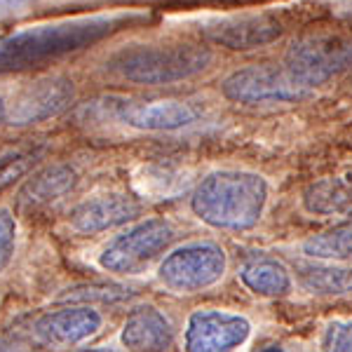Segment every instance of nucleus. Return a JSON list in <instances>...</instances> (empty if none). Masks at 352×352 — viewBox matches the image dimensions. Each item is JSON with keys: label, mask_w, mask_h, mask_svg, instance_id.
I'll return each instance as SVG.
<instances>
[{"label": "nucleus", "mask_w": 352, "mask_h": 352, "mask_svg": "<svg viewBox=\"0 0 352 352\" xmlns=\"http://www.w3.org/2000/svg\"><path fill=\"white\" fill-rule=\"evenodd\" d=\"M268 204V181L261 174L221 169L197 184L190 209L202 223L217 230L244 232L258 226Z\"/></svg>", "instance_id": "1"}, {"label": "nucleus", "mask_w": 352, "mask_h": 352, "mask_svg": "<svg viewBox=\"0 0 352 352\" xmlns=\"http://www.w3.org/2000/svg\"><path fill=\"white\" fill-rule=\"evenodd\" d=\"M113 28H116V21L109 16H92V19L33 26L12 36H3L0 38V73L21 71V68L38 66L43 61L59 59L68 52H76L106 38L113 33Z\"/></svg>", "instance_id": "2"}, {"label": "nucleus", "mask_w": 352, "mask_h": 352, "mask_svg": "<svg viewBox=\"0 0 352 352\" xmlns=\"http://www.w3.org/2000/svg\"><path fill=\"white\" fill-rule=\"evenodd\" d=\"M212 52L200 45H136L122 50L106 66L136 85H169L202 73Z\"/></svg>", "instance_id": "3"}, {"label": "nucleus", "mask_w": 352, "mask_h": 352, "mask_svg": "<svg viewBox=\"0 0 352 352\" xmlns=\"http://www.w3.org/2000/svg\"><path fill=\"white\" fill-rule=\"evenodd\" d=\"M228 268L223 247L209 240L181 244L162 258L157 280L172 294H197L219 285Z\"/></svg>", "instance_id": "4"}, {"label": "nucleus", "mask_w": 352, "mask_h": 352, "mask_svg": "<svg viewBox=\"0 0 352 352\" xmlns=\"http://www.w3.org/2000/svg\"><path fill=\"white\" fill-rule=\"evenodd\" d=\"M176 228L167 219H146L129 226L101 249L99 265L113 275H139L172 247Z\"/></svg>", "instance_id": "5"}, {"label": "nucleus", "mask_w": 352, "mask_h": 352, "mask_svg": "<svg viewBox=\"0 0 352 352\" xmlns=\"http://www.w3.org/2000/svg\"><path fill=\"white\" fill-rule=\"evenodd\" d=\"M221 92L226 99L244 106H272L294 104L305 99L312 89L296 80L287 66L275 64H252L230 73L221 82Z\"/></svg>", "instance_id": "6"}, {"label": "nucleus", "mask_w": 352, "mask_h": 352, "mask_svg": "<svg viewBox=\"0 0 352 352\" xmlns=\"http://www.w3.org/2000/svg\"><path fill=\"white\" fill-rule=\"evenodd\" d=\"M285 66L312 89L352 66V43L338 36H303L289 45Z\"/></svg>", "instance_id": "7"}, {"label": "nucleus", "mask_w": 352, "mask_h": 352, "mask_svg": "<svg viewBox=\"0 0 352 352\" xmlns=\"http://www.w3.org/2000/svg\"><path fill=\"white\" fill-rule=\"evenodd\" d=\"M252 336L244 315L217 308L195 310L184 329V352H237Z\"/></svg>", "instance_id": "8"}, {"label": "nucleus", "mask_w": 352, "mask_h": 352, "mask_svg": "<svg viewBox=\"0 0 352 352\" xmlns=\"http://www.w3.org/2000/svg\"><path fill=\"white\" fill-rule=\"evenodd\" d=\"M101 327H104V317L99 310L89 305H71V308L45 312L38 317L33 324V336L47 348L61 350L92 338Z\"/></svg>", "instance_id": "9"}, {"label": "nucleus", "mask_w": 352, "mask_h": 352, "mask_svg": "<svg viewBox=\"0 0 352 352\" xmlns=\"http://www.w3.org/2000/svg\"><path fill=\"white\" fill-rule=\"evenodd\" d=\"M76 96V87L64 76L43 78L31 85H26L19 94L14 96L12 109L8 113L10 124H33L43 122L47 118L59 116L68 109V104Z\"/></svg>", "instance_id": "10"}, {"label": "nucleus", "mask_w": 352, "mask_h": 352, "mask_svg": "<svg viewBox=\"0 0 352 352\" xmlns=\"http://www.w3.org/2000/svg\"><path fill=\"white\" fill-rule=\"evenodd\" d=\"M141 214V202L124 192H106L89 197L71 212V228L80 235H96L134 221Z\"/></svg>", "instance_id": "11"}, {"label": "nucleus", "mask_w": 352, "mask_h": 352, "mask_svg": "<svg viewBox=\"0 0 352 352\" xmlns=\"http://www.w3.org/2000/svg\"><path fill=\"white\" fill-rule=\"evenodd\" d=\"M214 45L228 50H256L275 43L282 36V21L272 14H242L214 21L204 28Z\"/></svg>", "instance_id": "12"}, {"label": "nucleus", "mask_w": 352, "mask_h": 352, "mask_svg": "<svg viewBox=\"0 0 352 352\" xmlns=\"http://www.w3.org/2000/svg\"><path fill=\"white\" fill-rule=\"evenodd\" d=\"M120 340L129 352H167L174 343V327L155 305H139L124 320Z\"/></svg>", "instance_id": "13"}, {"label": "nucleus", "mask_w": 352, "mask_h": 352, "mask_svg": "<svg viewBox=\"0 0 352 352\" xmlns=\"http://www.w3.org/2000/svg\"><path fill=\"white\" fill-rule=\"evenodd\" d=\"M200 118V111L188 101H146V104H129L120 113V120L129 127L146 129V132H172V129L188 127Z\"/></svg>", "instance_id": "14"}, {"label": "nucleus", "mask_w": 352, "mask_h": 352, "mask_svg": "<svg viewBox=\"0 0 352 352\" xmlns=\"http://www.w3.org/2000/svg\"><path fill=\"white\" fill-rule=\"evenodd\" d=\"M237 277H240V282L249 292L265 298L287 296L294 287V277L287 265L275 256H268V254L261 252L242 261Z\"/></svg>", "instance_id": "15"}, {"label": "nucleus", "mask_w": 352, "mask_h": 352, "mask_svg": "<svg viewBox=\"0 0 352 352\" xmlns=\"http://www.w3.org/2000/svg\"><path fill=\"white\" fill-rule=\"evenodd\" d=\"M78 176L68 164H54L43 172H38L33 179H28L24 188L19 190V207L24 212H33V209H43L50 204L59 202L61 197L68 195L76 186Z\"/></svg>", "instance_id": "16"}, {"label": "nucleus", "mask_w": 352, "mask_h": 352, "mask_svg": "<svg viewBox=\"0 0 352 352\" xmlns=\"http://www.w3.org/2000/svg\"><path fill=\"white\" fill-rule=\"evenodd\" d=\"M296 282L312 296H345L352 294V268L340 263H308L298 261Z\"/></svg>", "instance_id": "17"}, {"label": "nucleus", "mask_w": 352, "mask_h": 352, "mask_svg": "<svg viewBox=\"0 0 352 352\" xmlns=\"http://www.w3.org/2000/svg\"><path fill=\"white\" fill-rule=\"evenodd\" d=\"M305 256L327 263H352V212L331 228L317 232L300 244Z\"/></svg>", "instance_id": "18"}, {"label": "nucleus", "mask_w": 352, "mask_h": 352, "mask_svg": "<svg viewBox=\"0 0 352 352\" xmlns=\"http://www.w3.org/2000/svg\"><path fill=\"white\" fill-rule=\"evenodd\" d=\"M352 204V192L338 179H322L310 184L303 192V207L317 217H333Z\"/></svg>", "instance_id": "19"}, {"label": "nucleus", "mask_w": 352, "mask_h": 352, "mask_svg": "<svg viewBox=\"0 0 352 352\" xmlns=\"http://www.w3.org/2000/svg\"><path fill=\"white\" fill-rule=\"evenodd\" d=\"M129 298H134L132 289L122 285H113V282L76 285V287H68L59 296V300H68V303H76V305H89V308H92V303L111 305V303H124Z\"/></svg>", "instance_id": "20"}, {"label": "nucleus", "mask_w": 352, "mask_h": 352, "mask_svg": "<svg viewBox=\"0 0 352 352\" xmlns=\"http://www.w3.org/2000/svg\"><path fill=\"white\" fill-rule=\"evenodd\" d=\"M322 352H352V320H331L320 336Z\"/></svg>", "instance_id": "21"}, {"label": "nucleus", "mask_w": 352, "mask_h": 352, "mask_svg": "<svg viewBox=\"0 0 352 352\" xmlns=\"http://www.w3.org/2000/svg\"><path fill=\"white\" fill-rule=\"evenodd\" d=\"M38 151H26V153H10L8 157H3L0 162V188L8 186L10 181H14L16 176H21L31 167V162L36 160Z\"/></svg>", "instance_id": "22"}, {"label": "nucleus", "mask_w": 352, "mask_h": 352, "mask_svg": "<svg viewBox=\"0 0 352 352\" xmlns=\"http://www.w3.org/2000/svg\"><path fill=\"white\" fill-rule=\"evenodd\" d=\"M16 244V221L8 209H0V270L10 263Z\"/></svg>", "instance_id": "23"}, {"label": "nucleus", "mask_w": 352, "mask_h": 352, "mask_svg": "<svg viewBox=\"0 0 352 352\" xmlns=\"http://www.w3.org/2000/svg\"><path fill=\"white\" fill-rule=\"evenodd\" d=\"M0 352H28V348L19 336L8 333V336L0 338Z\"/></svg>", "instance_id": "24"}, {"label": "nucleus", "mask_w": 352, "mask_h": 352, "mask_svg": "<svg viewBox=\"0 0 352 352\" xmlns=\"http://www.w3.org/2000/svg\"><path fill=\"white\" fill-rule=\"evenodd\" d=\"M26 0H0V8H14V5H21Z\"/></svg>", "instance_id": "25"}, {"label": "nucleus", "mask_w": 352, "mask_h": 352, "mask_svg": "<svg viewBox=\"0 0 352 352\" xmlns=\"http://www.w3.org/2000/svg\"><path fill=\"white\" fill-rule=\"evenodd\" d=\"M80 352H118V350H111V348H92V350H80Z\"/></svg>", "instance_id": "26"}, {"label": "nucleus", "mask_w": 352, "mask_h": 352, "mask_svg": "<svg viewBox=\"0 0 352 352\" xmlns=\"http://www.w3.org/2000/svg\"><path fill=\"white\" fill-rule=\"evenodd\" d=\"M3 118H5V101H3V96H0V122H3Z\"/></svg>", "instance_id": "27"}, {"label": "nucleus", "mask_w": 352, "mask_h": 352, "mask_svg": "<svg viewBox=\"0 0 352 352\" xmlns=\"http://www.w3.org/2000/svg\"><path fill=\"white\" fill-rule=\"evenodd\" d=\"M275 352H277V350H275Z\"/></svg>", "instance_id": "28"}]
</instances>
